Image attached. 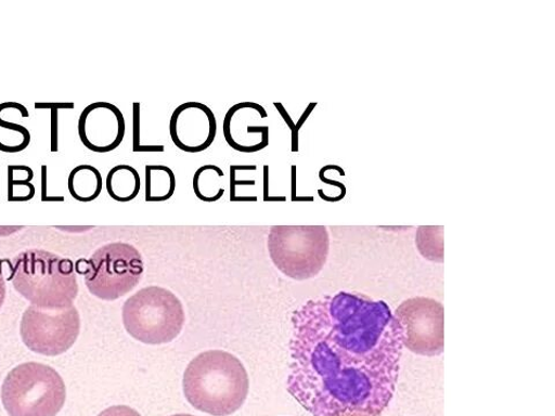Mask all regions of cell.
<instances>
[{
  "label": "cell",
  "instance_id": "cell-4",
  "mask_svg": "<svg viewBox=\"0 0 555 416\" xmlns=\"http://www.w3.org/2000/svg\"><path fill=\"white\" fill-rule=\"evenodd\" d=\"M65 401V381L47 364H20L4 379L2 403L10 416H56Z\"/></svg>",
  "mask_w": 555,
  "mask_h": 416
},
{
  "label": "cell",
  "instance_id": "cell-21",
  "mask_svg": "<svg viewBox=\"0 0 555 416\" xmlns=\"http://www.w3.org/2000/svg\"><path fill=\"white\" fill-rule=\"evenodd\" d=\"M7 298V282L5 277L2 273V270H0V309H2Z\"/></svg>",
  "mask_w": 555,
  "mask_h": 416
},
{
  "label": "cell",
  "instance_id": "cell-12",
  "mask_svg": "<svg viewBox=\"0 0 555 416\" xmlns=\"http://www.w3.org/2000/svg\"><path fill=\"white\" fill-rule=\"evenodd\" d=\"M258 115H268V112L256 102H238L225 114L222 125L223 136L233 150L256 153L269 146V127L249 125Z\"/></svg>",
  "mask_w": 555,
  "mask_h": 416
},
{
  "label": "cell",
  "instance_id": "cell-8",
  "mask_svg": "<svg viewBox=\"0 0 555 416\" xmlns=\"http://www.w3.org/2000/svg\"><path fill=\"white\" fill-rule=\"evenodd\" d=\"M80 327V315L75 306L60 310L29 306L22 318L21 335L31 352L57 356L76 343Z\"/></svg>",
  "mask_w": 555,
  "mask_h": 416
},
{
  "label": "cell",
  "instance_id": "cell-10",
  "mask_svg": "<svg viewBox=\"0 0 555 416\" xmlns=\"http://www.w3.org/2000/svg\"><path fill=\"white\" fill-rule=\"evenodd\" d=\"M218 132L212 109L202 102H184L171 114L169 134L173 145L186 153L210 148Z\"/></svg>",
  "mask_w": 555,
  "mask_h": 416
},
{
  "label": "cell",
  "instance_id": "cell-23",
  "mask_svg": "<svg viewBox=\"0 0 555 416\" xmlns=\"http://www.w3.org/2000/svg\"><path fill=\"white\" fill-rule=\"evenodd\" d=\"M339 416H372V415L366 414V413L350 412V413H344Z\"/></svg>",
  "mask_w": 555,
  "mask_h": 416
},
{
  "label": "cell",
  "instance_id": "cell-9",
  "mask_svg": "<svg viewBox=\"0 0 555 416\" xmlns=\"http://www.w3.org/2000/svg\"><path fill=\"white\" fill-rule=\"evenodd\" d=\"M393 316L402 328L404 349L422 356L444 352V308L437 300L416 297L398 306Z\"/></svg>",
  "mask_w": 555,
  "mask_h": 416
},
{
  "label": "cell",
  "instance_id": "cell-15",
  "mask_svg": "<svg viewBox=\"0 0 555 416\" xmlns=\"http://www.w3.org/2000/svg\"><path fill=\"white\" fill-rule=\"evenodd\" d=\"M177 178L171 168L163 165H147L145 190L147 202H166L176 193Z\"/></svg>",
  "mask_w": 555,
  "mask_h": 416
},
{
  "label": "cell",
  "instance_id": "cell-11",
  "mask_svg": "<svg viewBox=\"0 0 555 416\" xmlns=\"http://www.w3.org/2000/svg\"><path fill=\"white\" fill-rule=\"evenodd\" d=\"M78 133L86 148L96 153H108L124 142L126 119L115 104L94 102L81 113Z\"/></svg>",
  "mask_w": 555,
  "mask_h": 416
},
{
  "label": "cell",
  "instance_id": "cell-13",
  "mask_svg": "<svg viewBox=\"0 0 555 416\" xmlns=\"http://www.w3.org/2000/svg\"><path fill=\"white\" fill-rule=\"evenodd\" d=\"M109 196L120 203L133 200L142 188V179L137 169L128 165L114 167L107 177Z\"/></svg>",
  "mask_w": 555,
  "mask_h": 416
},
{
  "label": "cell",
  "instance_id": "cell-5",
  "mask_svg": "<svg viewBox=\"0 0 555 416\" xmlns=\"http://www.w3.org/2000/svg\"><path fill=\"white\" fill-rule=\"evenodd\" d=\"M121 320L127 333L139 342L164 344L181 335L185 314L176 294L164 287L150 286L126 301Z\"/></svg>",
  "mask_w": 555,
  "mask_h": 416
},
{
  "label": "cell",
  "instance_id": "cell-14",
  "mask_svg": "<svg viewBox=\"0 0 555 416\" xmlns=\"http://www.w3.org/2000/svg\"><path fill=\"white\" fill-rule=\"evenodd\" d=\"M101 172L93 166L76 167L68 177V190L73 197L80 202L96 199L102 191Z\"/></svg>",
  "mask_w": 555,
  "mask_h": 416
},
{
  "label": "cell",
  "instance_id": "cell-24",
  "mask_svg": "<svg viewBox=\"0 0 555 416\" xmlns=\"http://www.w3.org/2000/svg\"><path fill=\"white\" fill-rule=\"evenodd\" d=\"M170 416H196V415L181 413V414H173V415H170Z\"/></svg>",
  "mask_w": 555,
  "mask_h": 416
},
{
  "label": "cell",
  "instance_id": "cell-1",
  "mask_svg": "<svg viewBox=\"0 0 555 416\" xmlns=\"http://www.w3.org/2000/svg\"><path fill=\"white\" fill-rule=\"evenodd\" d=\"M287 391L312 416H379L401 372L402 328L385 301L339 291L294 312Z\"/></svg>",
  "mask_w": 555,
  "mask_h": 416
},
{
  "label": "cell",
  "instance_id": "cell-19",
  "mask_svg": "<svg viewBox=\"0 0 555 416\" xmlns=\"http://www.w3.org/2000/svg\"><path fill=\"white\" fill-rule=\"evenodd\" d=\"M317 106V104H311V106L308 108L306 115L304 116V118L299 121V125L298 126H294L293 121L291 120L288 114L286 113L285 108L283 107V104L280 103V102H276L274 103V107L278 109V112H280V114L284 117V119L286 120V123L289 126V128L292 129V135H293V151L297 152L298 151V144H297V141H298V131L300 129V127L304 125V119L307 117V115L311 112L312 108H314Z\"/></svg>",
  "mask_w": 555,
  "mask_h": 416
},
{
  "label": "cell",
  "instance_id": "cell-17",
  "mask_svg": "<svg viewBox=\"0 0 555 416\" xmlns=\"http://www.w3.org/2000/svg\"><path fill=\"white\" fill-rule=\"evenodd\" d=\"M442 231V227H421L416 234V246L422 255L431 262H443Z\"/></svg>",
  "mask_w": 555,
  "mask_h": 416
},
{
  "label": "cell",
  "instance_id": "cell-7",
  "mask_svg": "<svg viewBox=\"0 0 555 416\" xmlns=\"http://www.w3.org/2000/svg\"><path fill=\"white\" fill-rule=\"evenodd\" d=\"M144 269L143 257L137 248L124 242L109 243L87 262L85 284L95 298L115 301L141 283Z\"/></svg>",
  "mask_w": 555,
  "mask_h": 416
},
{
  "label": "cell",
  "instance_id": "cell-18",
  "mask_svg": "<svg viewBox=\"0 0 555 416\" xmlns=\"http://www.w3.org/2000/svg\"><path fill=\"white\" fill-rule=\"evenodd\" d=\"M133 152H165L164 145H142V104L133 103Z\"/></svg>",
  "mask_w": 555,
  "mask_h": 416
},
{
  "label": "cell",
  "instance_id": "cell-16",
  "mask_svg": "<svg viewBox=\"0 0 555 416\" xmlns=\"http://www.w3.org/2000/svg\"><path fill=\"white\" fill-rule=\"evenodd\" d=\"M224 177L223 170L215 165L199 167L194 176L193 185L196 196L208 203L219 200L224 195L221 186Z\"/></svg>",
  "mask_w": 555,
  "mask_h": 416
},
{
  "label": "cell",
  "instance_id": "cell-20",
  "mask_svg": "<svg viewBox=\"0 0 555 416\" xmlns=\"http://www.w3.org/2000/svg\"><path fill=\"white\" fill-rule=\"evenodd\" d=\"M98 416H142L130 406L119 405L112 406L102 411Z\"/></svg>",
  "mask_w": 555,
  "mask_h": 416
},
{
  "label": "cell",
  "instance_id": "cell-3",
  "mask_svg": "<svg viewBox=\"0 0 555 416\" xmlns=\"http://www.w3.org/2000/svg\"><path fill=\"white\" fill-rule=\"evenodd\" d=\"M12 284L31 306L47 310L74 306L79 292L73 260L39 249L13 259Z\"/></svg>",
  "mask_w": 555,
  "mask_h": 416
},
{
  "label": "cell",
  "instance_id": "cell-22",
  "mask_svg": "<svg viewBox=\"0 0 555 416\" xmlns=\"http://www.w3.org/2000/svg\"><path fill=\"white\" fill-rule=\"evenodd\" d=\"M264 200H269V166L263 167Z\"/></svg>",
  "mask_w": 555,
  "mask_h": 416
},
{
  "label": "cell",
  "instance_id": "cell-6",
  "mask_svg": "<svg viewBox=\"0 0 555 416\" xmlns=\"http://www.w3.org/2000/svg\"><path fill=\"white\" fill-rule=\"evenodd\" d=\"M272 263L293 281L315 277L326 264L330 237L325 225H273L268 237Z\"/></svg>",
  "mask_w": 555,
  "mask_h": 416
},
{
  "label": "cell",
  "instance_id": "cell-2",
  "mask_svg": "<svg viewBox=\"0 0 555 416\" xmlns=\"http://www.w3.org/2000/svg\"><path fill=\"white\" fill-rule=\"evenodd\" d=\"M183 392L195 410L214 416H230L247 401L249 376L235 355L207 351L188 364Z\"/></svg>",
  "mask_w": 555,
  "mask_h": 416
}]
</instances>
